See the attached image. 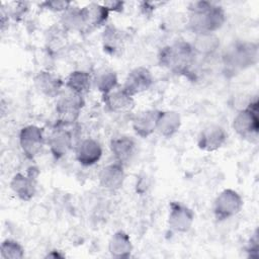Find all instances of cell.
<instances>
[{
	"label": "cell",
	"mask_w": 259,
	"mask_h": 259,
	"mask_svg": "<svg viewBox=\"0 0 259 259\" xmlns=\"http://www.w3.org/2000/svg\"><path fill=\"white\" fill-rule=\"evenodd\" d=\"M12 7L5 9L3 6L2 8L5 10V12L8 14L9 17H12L14 19H19L28 9L25 2H14L12 3Z\"/></svg>",
	"instance_id": "cell-30"
},
{
	"label": "cell",
	"mask_w": 259,
	"mask_h": 259,
	"mask_svg": "<svg viewBox=\"0 0 259 259\" xmlns=\"http://www.w3.org/2000/svg\"><path fill=\"white\" fill-rule=\"evenodd\" d=\"M242 196L234 189L222 190L213 202V214L218 221H225L238 214L243 207Z\"/></svg>",
	"instance_id": "cell-6"
},
{
	"label": "cell",
	"mask_w": 259,
	"mask_h": 259,
	"mask_svg": "<svg viewBox=\"0 0 259 259\" xmlns=\"http://www.w3.org/2000/svg\"><path fill=\"white\" fill-rule=\"evenodd\" d=\"M103 51L109 56H118L124 49V34L111 24L104 27L101 36Z\"/></svg>",
	"instance_id": "cell-18"
},
{
	"label": "cell",
	"mask_w": 259,
	"mask_h": 259,
	"mask_svg": "<svg viewBox=\"0 0 259 259\" xmlns=\"http://www.w3.org/2000/svg\"><path fill=\"white\" fill-rule=\"evenodd\" d=\"M85 105L82 95L74 93L68 89L64 90L56 103L57 123L61 125H71L75 123Z\"/></svg>",
	"instance_id": "cell-5"
},
{
	"label": "cell",
	"mask_w": 259,
	"mask_h": 259,
	"mask_svg": "<svg viewBox=\"0 0 259 259\" xmlns=\"http://www.w3.org/2000/svg\"><path fill=\"white\" fill-rule=\"evenodd\" d=\"M158 109H148L136 114L132 120L134 132L141 138H149L156 132Z\"/></svg>",
	"instance_id": "cell-17"
},
{
	"label": "cell",
	"mask_w": 259,
	"mask_h": 259,
	"mask_svg": "<svg viewBox=\"0 0 259 259\" xmlns=\"http://www.w3.org/2000/svg\"><path fill=\"white\" fill-rule=\"evenodd\" d=\"M124 179V167L121 163L116 161L104 166L98 175L100 186L110 191L120 189L123 185Z\"/></svg>",
	"instance_id": "cell-14"
},
{
	"label": "cell",
	"mask_w": 259,
	"mask_h": 259,
	"mask_svg": "<svg viewBox=\"0 0 259 259\" xmlns=\"http://www.w3.org/2000/svg\"><path fill=\"white\" fill-rule=\"evenodd\" d=\"M47 144L52 156L56 160H60L67 156L73 148L72 133L65 125L56 123L47 140Z\"/></svg>",
	"instance_id": "cell-8"
},
{
	"label": "cell",
	"mask_w": 259,
	"mask_h": 259,
	"mask_svg": "<svg viewBox=\"0 0 259 259\" xmlns=\"http://www.w3.org/2000/svg\"><path fill=\"white\" fill-rule=\"evenodd\" d=\"M60 26L66 32H81L87 30L83 8L71 5L61 14Z\"/></svg>",
	"instance_id": "cell-19"
},
{
	"label": "cell",
	"mask_w": 259,
	"mask_h": 259,
	"mask_svg": "<svg viewBox=\"0 0 259 259\" xmlns=\"http://www.w3.org/2000/svg\"><path fill=\"white\" fill-rule=\"evenodd\" d=\"M228 138V134L219 124L205 126L198 135L197 146L204 152H214L223 147Z\"/></svg>",
	"instance_id": "cell-13"
},
{
	"label": "cell",
	"mask_w": 259,
	"mask_h": 259,
	"mask_svg": "<svg viewBox=\"0 0 259 259\" xmlns=\"http://www.w3.org/2000/svg\"><path fill=\"white\" fill-rule=\"evenodd\" d=\"M194 222L193 211L178 201H171L169 204L168 226L175 233H187Z\"/></svg>",
	"instance_id": "cell-10"
},
{
	"label": "cell",
	"mask_w": 259,
	"mask_h": 259,
	"mask_svg": "<svg viewBox=\"0 0 259 259\" xmlns=\"http://www.w3.org/2000/svg\"><path fill=\"white\" fill-rule=\"evenodd\" d=\"M181 126V116L174 110H160L157 118L156 132L164 138H172Z\"/></svg>",
	"instance_id": "cell-20"
},
{
	"label": "cell",
	"mask_w": 259,
	"mask_h": 259,
	"mask_svg": "<svg viewBox=\"0 0 259 259\" xmlns=\"http://www.w3.org/2000/svg\"><path fill=\"white\" fill-rule=\"evenodd\" d=\"M93 83L102 96L110 93L118 87V79L116 73L108 68L99 70L93 78Z\"/></svg>",
	"instance_id": "cell-26"
},
{
	"label": "cell",
	"mask_w": 259,
	"mask_h": 259,
	"mask_svg": "<svg viewBox=\"0 0 259 259\" xmlns=\"http://www.w3.org/2000/svg\"><path fill=\"white\" fill-rule=\"evenodd\" d=\"M258 248H259V239H258V230L256 229L252 237L250 238L246 252L248 253V257L257 258L258 257Z\"/></svg>",
	"instance_id": "cell-31"
},
{
	"label": "cell",
	"mask_w": 259,
	"mask_h": 259,
	"mask_svg": "<svg viewBox=\"0 0 259 259\" xmlns=\"http://www.w3.org/2000/svg\"><path fill=\"white\" fill-rule=\"evenodd\" d=\"M36 169L31 167L27 172H18L13 175L10 181V188L13 193L23 201H29L33 198L36 192Z\"/></svg>",
	"instance_id": "cell-9"
},
{
	"label": "cell",
	"mask_w": 259,
	"mask_h": 259,
	"mask_svg": "<svg viewBox=\"0 0 259 259\" xmlns=\"http://www.w3.org/2000/svg\"><path fill=\"white\" fill-rule=\"evenodd\" d=\"M196 55L209 57L213 55L220 48V38L215 33L195 34L191 42Z\"/></svg>",
	"instance_id": "cell-25"
},
{
	"label": "cell",
	"mask_w": 259,
	"mask_h": 259,
	"mask_svg": "<svg viewBox=\"0 0 259 259\" xmlns=\"http://www.w3.org/2000/svg\"><path fill=\"white\" fill-rule=\"evenodd\" d=\"M82 8L85 16L87 30L100 27L106 23L109 16V11L103 6L102 3L92 2Z\"/></svg>",
	"instance_id": "cell-23"
},
{
	"label": "cell",
	"mask_w": 259,
	"mask_h": 259,
	"mask_svg": "<svg viewBox=\"0 0 259 259\" xmlns=\"http://www.w3.org/2000/svg\"><path fill=\"white\" fill-rule=\"evenodd\" d=\"M109 147L115 161L124 165V163L132 159L135 153L136 142L132 137L119 136L110 141Z\"/></svg>",
	"instance_id": "cell-21"
},
{
	"label": "cell",
	"mask_w": 259,
	"mask_h": 259,
	"mask_svg": "<svg viewBox=\"0 0 259 259\" xmlns=\"http://www.w3.org/2000/svg\"><path fill=\"white\" fill-rule=\"evenodd\" d=\"M141 9L145 12V13H151L153 12V10H155L158 5H161L163 3L161 2H141Z\"/></svg>",
	"instance_id": "cell-33"
},
{
	"label": "cell",
	"mask_w": 259,
	"mask_h": 259,
	"mask_svg": "<svg viewBox=\"0 0 259 259\" xmlns=\"http://www.w3.org/2000/svg\"><path fill=\"white\" fill-rule=\"evenodd\" d=\"M108 252L114 258H128L133 252L130 236L123 231L115 232L108 241Z\"/></svg>",
	"instance_id": "cell-22"
},
{
	"label": "cell",
	"mask_w": 259,
	"mask_h": 259,
	"mask_svg": "<svg viewBox=\"0 0 259 259\" xmlns=\"http://www.w3.org/2000/svg\"><path fill=\"white\" fill-rule=\"evenodd\" d=\"M72 5L71 2L68 1H59V0H47L39 4L40 8H44L53 12H61L63 13Z\"/></svg>",
	"instance_id": "cell-29"
},
{
	"label": "cell",
	"mask_w": 259,
	"mask_h": 259,
	"mask_svg": "<svg viewBox=\"0 0 259 259\" xmlns=\"http://www.w3.org/2000/svg\"><path fill=\"white\" fill-rule=\"evenodd\" d=\"M65 33H66V31L61 26H59L57 28L53 27L48 32V37H47L48 50H50L51 52H55V53L62 50L65 46V40H66Z\"/></svg>",
	"instance_id": "cell-28"
},
{
	"label": "cell",
	"mask_w": 259,
	"mask_h": 259,
	"mask_svg": "<svg viewBox=\"0 0 259 259\" xmlns=\"http://www.w3.org/2000/svg\"><path fill=\"white\" fill-rule=\"evenodd\" d=\"M258 45L252 41H237L231 45L223 55L224 72L234 76L254 66L258 61Z\"/></svg>",
	"instance_id": "cell-3"
},
{
	"label": "cell",
	"mask_w": 259,
	"mask_h": 259,
	"mask_svg": "<svg viewBox=\"0 0 259 259\" xmlns=\"http://www.w3.org/2000/svg\"><path fill=\"white\" fill-rule=\"evenodd\" d=\"M64 257H65V255L61 254L60 251H57V250L51 251V252L48 253L47 256H46V258H64Z\"/></svg>",
	"instance_id": "cell-34"
},
{
	"label": "cell",
	"mask_w": 259,
	"mask_h": 259,
	"mask_svg": "<svg viewBox=\"0 0 259 259\" xmlns=\"http://www.w3.org/2000/svg\"><path fill=\"white\" fill-rule=\"evenodd\" d=\"M196 57L191 42L180 39L163 47L158 53V62L161 67L175 74L186 76L191 73Z\"/></svg>",
	"instance_id": "cell-2"
},
{
	"label": "cell",
	"mask_w": 259,
	"mask_h": 259,
	"mask_svg": "<svg viewBox=\"0 0 259 259\" xmlns=\"http://www.w3.org/2000/svg\"><path fill=\"white\" fill-rule=\"evenodd\" d=\"M93 83V78L91 75L83 70H76L69 74L65 81V87L79 95L84 96L89 92L91 84Z\"/></svg>",
	"instance_id": "cell-24"
},
{
	"label": "cell",
	"mask_w": 259,
	"mask_h": 259,
	"mask_svg": "<svg viewBox=\"0 0 259 259\" xmlns=\"http://www.w3.org/2000/svg\"><path fill=\"white\" fill-rule=\"evenodd\" d=\"M258 100H251L247 106L236 114L233 120V128L238 136L251 143H256L259 133Z\"/></svg>",
	"instance_id": "cell-4"
},
{
	"label": "cell",
	"mask_w": 259,
	"mask_h": 259,
	"mask_svg": "<svg viewBox=\"0 0 259 259\" xmlns=\"http://www.w3.org/2000/svg\"><path fill=\"white\" fill-rule=\"evenodd\" d=\"M188 28L195 34L215 33L226 21L224 8L209 1H194L188 6Z\"/></svg>",
	"instance_id": "cell-1"
},
{
	"label": "cell",
	"mask_w": 259,
	"mask_h": 259,
	"mask_svg": "<svg viewBox=\"0 0 259 259\" xmlns=\"http://www.w3.org/2000/svg\"><path fill=\"white\" fill-rule=\"evenodd\" d=\"M104 105L114 113H124L131 111L135 106L134 96L128 94L123 88H116L103 96Z\"/></svg>",
	"instance_id": "cell-16"
},
{
	"label": "cell",
	"mask_w": 259,
	"mask_h": 259,
	"mask_svg": "<svg viewBox=\"0 0 259 259\" xmlns=\"http://www.w3.org/2000/svg\"><path fill=\"white\" fill-rule=\"evenodd\" d=\"M33 83L39 93L50 98L59 97L65 86V82L58 75L47 70L39 71L34 76Z\"/></svg>",
	"instance_id": "cell-12"
},
{
	"label": "cell",
	"mask_w": 259,
	"mask_h": 259,
	"mask_svg": "<svg viewBox=\"0 0 259 259\" xmlns=\"http://www.w3.org/2000/svg\"><path fill=\"white\" fill-rule=\"evenodd\" d=\"M154 78L146 67H137L128 72L122 88L132 96L143 93L153 85Z\"/></svg>",
	"instance_id": "cell-11"
},
{
	"label": "cell",
	"mask_w": 259,
	"mask_h": 259,
	"mask_svg": "<svg viewBox=\"0 0 259 259\" xmlns=\"http://www.w3.org/2000/svg\"><path fill=\"white\" fill-rule=\"evenodd\" d=\"M75 156L76 160L82 166H92L96 164L102 156L101 145L93 138H86L77 145Z\"/></svg>",
	"instance_id": "cell-15"
},
{
	"label": "cell",
	"mask_w": 259,
	"mask_h": 259,
	"mask_svg": "<svg viewBox=\"0 0 259 259\" xmlns=\"http://www.w3.org/2000/svg\"><path fill=\"white\" fill-rule=\"evenodd\" d=\"M0 254L3 259H21L24 257V249L15 240L6 239L1 243Z\"/></svg>",
	"instance_id": "cell-27"
},
{
	"label": "cell",
	"mask_w": 259,
	"mask_h": 259,
	"mask_svg": "<svg viewBox=\"0 0 259 259\" xmlns=\"http://www.w3.org/2000/svg\"><path fill=\"white\" fill-rule=\"evenodd\" d=\"M46 143L44 131L37 125L23 126L19 132V145L24 156L33 160L42 150Z\"/></svg>",
	"instance_id": "cell-7"
},
{
	"label": "cell",
	"mask_w": 259,
	"mask_h": 259,
	"mask_svg": "<svg viewBox=\"0 0 259 259\" xmlns=\"http://www.w3.org/2000/svg\"><path fill=\"white\" fill-rule=\"evenodd\" d=\"M103 6L110 12H121L124 8V2L119 0H108L104 1Z\"/></svg>",
	"instance_id": "cell-32"
}]
</instances>
